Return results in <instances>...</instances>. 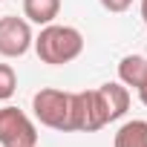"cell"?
<instances>
[{
	"label": "cell",
	"mask_w": 147,
	"mask_h": 147,
	"mask_svg": "<svg viewBox=\"0 0 147 147\" xmlns=\"http://www.w3.org/2000/svg\"><path fill=\"white\" fill-rule=\"evenodd\" d=\"M118 81L130 90H144L147 87V58L144 55H124L118 61Z\"/></svg>",
	"instance_id": "obj_7"
},
{
	"label": "cell",
	"mask_w": 147,
	"mask_h": 147,
	"mask_svg": "<svg viewBox=\"0 0 147 147\" xmlns=\"http://www.w3.org/2000/svg\"><path fill=\"white\" fill-rule=\"evenodd\" d=\"M101 127H107V115L98 101V92H72V133H95Z\"/></svg>",
	"instance_id": "obj_4"
},
{
	"label": "cell",
	"mask_w": 147,
	"mask_h": 147,
	"mask_svg": "<svg viewBox=\"0 0 147 147\" xmlns=\"http://www.w3.org/2000/svg\"><path fill=\"white\" fill-rule=\"evenodd\" d=\"M138 98H141V104L147 107V87H144V90H138Z\"/></svg>",
	"instance_id": "obj_13"
},
{
	"label": "cell",
	"mask_w": 147,
	"mask_h": 147,
	"mask_svg": "<svg viewBox=\"0 0 147 147\" xmlns=\"http://www.w3.org/2000/svg\"><path fill=\"white\" fill-rule=\"evenodd\" d=\"M141 20H144V26H147V0H141Z\"/></svg>",
	"instance_id": "obj_12"
},
{
	"label": "cell",
	"mask_w": 147,
	"mask_h": 147,
	"mask_svg": "<svg viewBox=\"0 0 147 147\" xmlns=\"http://www.w3.org/2000/svg\"><path fill=\"white\" fill-rule=\"evenodd\" d=\"M101 6L107 9V12H127L130 6H133V0H101Z\"/></svg>",
	"instance_id": "obj_11"
},
{
	"label": "cell",
	"mask_w": 147,
	"mask_h": 147,
	"mask_svg": "<svg viewBox=\"0 0 147 147\" xmlns=\"http://www.w3.org/2000/svg\"><path fill=\"white\" fill-rule=\"evenodd\" d=\"M58 15H61V0H23V18L29 23L46 26L55 23Z\"/></svg>",
	"instance_id": "obj_8"
},
{
	"label": "cell",
	"mask_w": 147,
	"mask_h": 147,
	"mask_svg": "<svg viewBox=\"0 0 147 147\" xmlns=\"http://www.w3.org/2000/svg\"><path fill=\"white\" fill-rule=\"evenodd\" d=\"M35 43L32 26L26 18L6 15L0 18V55L3 58H23Z\"/></svg>",
	"instance_id": "obj_5"
},
{
	"label": "cell",
	"mask_w": 147,
	"mask_h": 147,
	"mask_svg": "<svg viewBox=\"0 0 147 147\" xmlns=\"http://www.w3.org/2000/svg\"><path fill=\"white\" fill-rule=\"evenodd\" d=\"M113 147H147V121H144V118L124 121V124L115 130Z\"/></svg>",
	"instance_id": "obj_9"
},
{
	"label": "cell",
	"mask_w": 147,
	"mask_h": 147,
	"mask_svg": "<svg viewBox=\"0 0 147 147\" xmlns=\"http://www.w3.org/2000/svg\"><path fill=\"white\" fill-rule=\"evenodd\" d=\"M32 113L43 127L58 133H72V92L43 87L32 95Z\"/></svg>",
	"instance_id": "obj_2"
},
{
	"label": "cell",
	"mask_w": 147,
	"mask_h": 147,
	"mask_svg": "<svg viewBox=\"0 0 147 147\" xmlns=\"http://www.w3.org/2000/svg\"><path fill=\"white\" fill-rule=\"evenodd\" d=\"M35 52L43 63L49 66H61L75 61L84 52V35L75 26H61V23H46L40 29V35L35 38Z\"/></svg>",
	"instance_id": "obj_1"
},
{
	"label": "cell",
	"mask_w": 147,
	"mask_h": 147,
	"mask_svg": "<svg viewBox=\"0 0 147 147\" xmlns=\"http://www.w3.org/2000/svg\"><path fill=\"white\" fill-rule=\"evenodd\" d=\"M18 92V72L12 63H0V101H9Z\"/></svg>",
	"instance_id": "obj_10"
},
{
	"label": "cell",
	"mask_w": 147,
	"mask_h": 147,
	"mask_svg": "<svg viewBox=\"0 0 147 147\" xmlns=\"http://www.w3.org/2000/svg\"><path fill=\"white\" fill-rule=\"evenodd\" d=\"M0 147H38V130L32 118L12 104L0 107Z\"/></svg>",
	"instance_id": "obj_3"
},
{
	"label": "cell",
	"mask_w": 147,
	"mask_h": 147,
	"mask_svg": "<svg viewBox=\"0 0 147 147\" xmlns=\"http://www.w3.org/2000/svg\"><path fill=\"white\" fill-rule=\"evenodd\" d=\"M95 92H98V101H101V107H104L107 124L118 121V118L130 110V90H127L121 81H107V84H101Z\"/></svg>",
	"instance_id": "obj_6"
}]
</instances>
